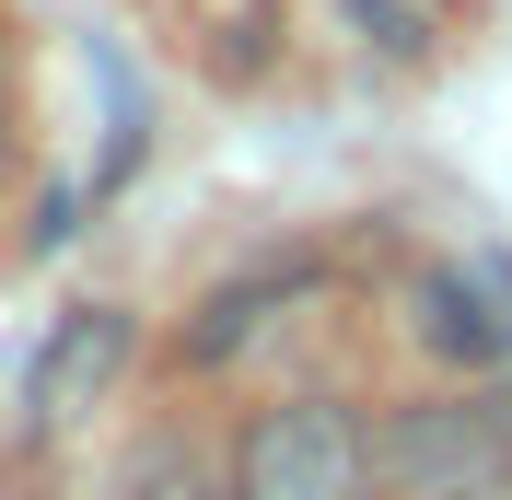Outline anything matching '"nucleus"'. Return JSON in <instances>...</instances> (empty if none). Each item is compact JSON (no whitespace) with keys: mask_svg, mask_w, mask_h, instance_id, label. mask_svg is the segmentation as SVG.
I'll use <instances>...</instances> for the list:
<instances>
[{"mask_svg":"<svg viewBox=\"0 0 512 500\" xmlns=\"http://www.w3.org/2000/svg\"><path fill=\"white\" fill-rule=\"evenodd\" d=\"M222 477H233V500H396V489H384L373 407H361V396H338V384L256 396L245 419H233Z\"/></svg>","mask_w":512,"mask_h":500,"instance_id":"obj_1","label":"nucleus"},{"mask_svg":"<svg viewBox=\"0 0 512 500\" xmlns=\"http://www.w3.org/2000/svg\"><path fill=\"white\" fill-rule=\"evenodd\" d=\"M396 500H512V384L478 396H408L373 419Z\"/></svg>","mask_w":512,"mask_h":500,"instance_id":"obj_2","label":"nucleus"},{"mask_svg":"<svg viewBox=\"0 0 512 500\" xmlns=\"http://www.w3.org/2000/svg\"><path fill=\"white\" fill-rule=\"evenodd\" d=\"M128 314L117 303H82V314H59L47 326V349H35V431H70V419H94L105 396H117V373H128Z\"/></svg>","mask_w":512,"mask_h":500,"instance_id":"obj_3","label":"nucleus"},{"mask_svg":"<svg viewBox=\"0 0 512 500\" xmlns=\"http://www.w3.org/2000/svg\"><path fill=\"white\" fill-rule=\"evenodd\" d=\"M291 291H303V268H256L245 291H210V314L187 326V361H198V373H222L233 349H245L256 326H268V303H291Z\"/></svg>","mask_w":512,"mask_h":500,"instance_id":"obj_4","label":"nucleus"},{"mask_svg":"<svg viewBox=\"0 0 512 500\" xmlns=\"http://www.w3.org/2000/svg\"><path fill=\"white\" fill-rule=\"evenodd\" d=\"M361 35H373L384 59H431L443 47V24H454V0H338Z\"/></svg>","mask_w":512,"mask_h":500,"instance_id":"obj_5","label":"nucleus"},{"mask_svg":"<svg viewBox=\"0 0 512 500\" xmlns=\"http://www.w3.org/2000/svg\"><path fill=\"white\" fill-rule=\"evenodd\" d=\"M117 500H233V477H222V466H187V454H152Z\"/></svg>","mask_w":512,"mask_h":500,"instance_id":"obj_6","label":"nucleus"}]
</instances>
